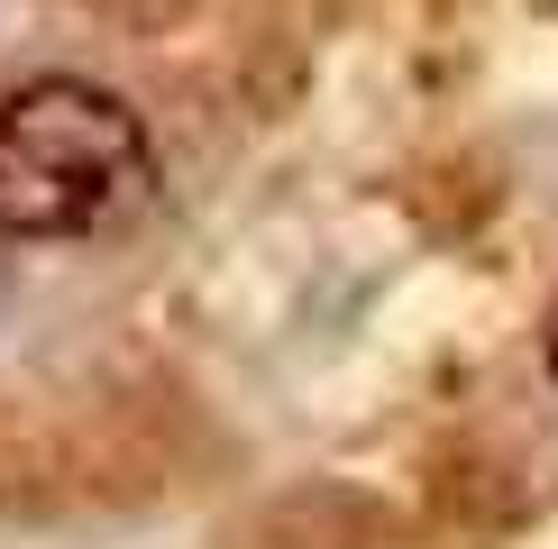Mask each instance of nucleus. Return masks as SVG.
<instances>
[{
    "label": "nucleus",
    "instance_id": "f03ea898",
    "mask_svg": "<svg viewBox=\"0 0 558 549\" xmlns=\"http://www.w3.org/2000/svg\"><path fill=\"white\" fill-rule=\"evenodd\" d=\"M541 357H549V376H558V312H549V330H541Z\"/></svg>",
    "mask_w": 558,
    "mask_h": 549
},
{
    "label": "nucleus",
    "instance_id": "f257e3e1",
    "mask_svg": "<svg viewBox=\"0 0 558 549\" xmlns=\"http://www.w3.org/2000/svg\"><path fill=\"white\" fill-rule=\"evenodd\" d=\"M156 183L147 120L110 83L37 74L0 101V239H92Z\"/></svg>",
    "mask_w": 558,
    "mask_h": 549
}]
</instances>
